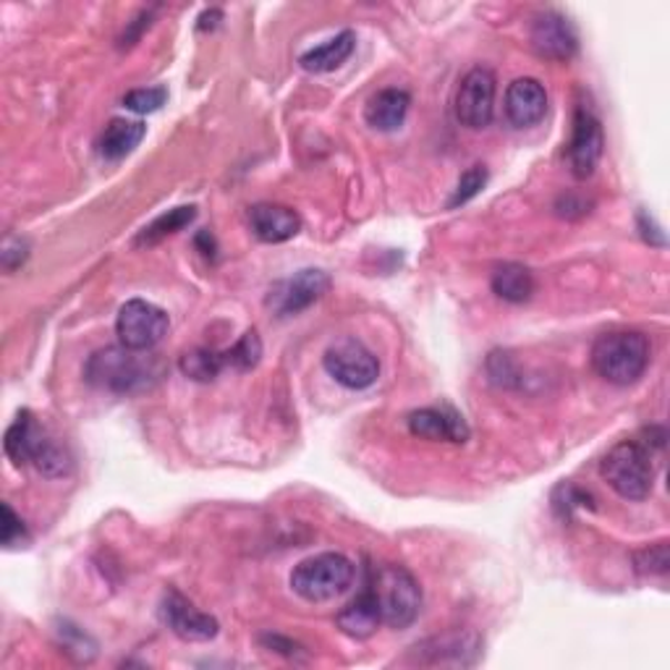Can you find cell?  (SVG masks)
Returning <instances> with one entry per match:
<instances>
[{
	"label": "cell",
	"mask_w": 670,
	"mask_h": 670,
	"mask_svg": "<svg viewBox=\"0 0 670 670\" xmlns=\"http://www.w3.org/2000/svg\"><path fill=\"white\" fill-rule=\"evenodd\" d=\"M27 257H29V244L24 242V238H17V236L6 238L3 252H0V260H3L6 271L13 273L17 267L24 265Z\"/></svg>",
	"instance_id": "cell-31"
},
{
	"label": "cell",
	"mask_w": 670,
	"mask_h": 670,
	"mask_svg": "<svg viewBox=\"0 0 670 670\" xmlns=\"http://www.w3.org/2000/svg\"><path fill=\"white\" fill-rule=\"evenodd\" d=\"M152 13H155V11H152V9H150V11H148V9L140 11V17H136L134 21H131V24L126 27V32L121 34L119 48H131V45H134L136 40L142 38V32H144V29H148V27L152 24Z\"/></svg>",
	"instance_id": "cell-34"
},
{
	"label": "cell",
	"mask_w": 670,
	"mask_h": 670,
	"mask_svg": "<svg viewBox=\"0 0 670 670\" xmlns=\"http://www.w3.org/2000/svg\"><path fill=\"white\" fill-rule=\"evenodd\" d=\"M487 184V168L485 165H471L469 171L464 173L461 179H458V184L454 189V196L448 200V210H456L466 205V202H471L475 196L483 192Z\"/></svg>",
	"instance_id": "cell-28"
},
{
	"label": "cell",
	"mask_w": 670,
	"mask_h": 670,
	"mask_svg": "<svg viewBox=\"0 0 670 670\" xmlns=\"http://www.w3.org/2000/svg\"><path fill=\"white\" fill-rule=\"evenodd\" d=\"M592 495L587 490H581V487L564 483L556 487V493H552V508H556V514L560 519L568 521L573 516V511H585V508H592Z\"/></svg>",
	"instance_id": "cell-27"
},
{
	"label": "cell",
	"mask_w": 670,
	"mask_h": 670,
	"mask_svg": "<svg viewBox=\"0 0 670 670\" xmlns=\"http://www.w3.org/2000/svg\"><path fill=\"white\" fill-rule=\"evenodd\" d=\"M637 223H639V231H642V238L650 246H658V250H662L666 246V233H662V229L658 223H654L652 215H647L644 210L642 213L637 215Z\"/></svg>",
	"instance_id": "cell-33"
},
{
	"label": "cell",
	"mask_w": 670,
	"mask_h": 670,
	"mask_svg": "<svg viewBox=\"0 0 670 670\" xmlns=\"http://www.w3.org/2000/svg\"><path fill=\"white\" fill-rule=\"evenodd\" d=\"M354 581V564L341 552H319L302 560L291 573V589L307 602H327Z\"/></svg>",
	"instance_id": "cell-6"
},
{
	"label": "cell",
	"mask_w": 670,
	"mask_h": 670,
	"mask_svg": "<svg viewBox=\"0 0 670 670\" xmlns=\"http://www.w3.org/2000/svg\"><path fill=\"white\" fill-rule=\"evenodd\" d=\"M0 542H3V548H24L29 542V531L24 527V521H21V516H17V511L9 506V502H3V527H0Z\"/></svg>",
	"instance_id": "cell-30"
},
{
	"label": "cell",
	"mask_w": 670,
	"mask_h": 670,
	"mask_svg": "<svg viewBox=\"0 0 670 670\" xmlns=\"http://www.w3.org/2000/svg\"><path fill=\"white\" fill-rule=\"evenodd\" d=\"M165 100H168L165 87H142V90H131L129 94H123V108H129V111L140 115H148L160 111V108L165 105Z\"/></svg>",
	"instance_id": "cell-29"
},
{
	"label": "cell",
	"mask_w": 670,
	"mask_h": 670,
	"mask_svg": "<svg viewBox=\"0 0 670 670\" xmlns=\"http://www.w3.org/2000/svg\"><path fill=\"white\" fill-rule=\"evenodd\" d=\"M171 331V319L168 312L160 309L158 304L144 302V298H131L119 309L115 319V333H119L121 346L131 352H150Z\"/></svg>",
	"instance_id": "cell-7"
},
{
	"label": "cell",
	"mask_w": 670,
	"mask_h": 670,
	"mask_svg": "<svg viewBox=\"0 0 670 670\" xmlns=\"http://www.w3.org/2000/svg\"><path fill=\"white\" fill-rule=\"evenodd\" d=\"M327 291H331V275L307 267V271H298L291 278L275 283L271 294H267V307L278 317H291L309 309Z\"/></svg>",
	"instance_id": "cell-10"
},
{
	"label": "cell",
	"mask_w": 670,
	"mask_h": 670,
	"mask_svg": "<svg viewBox=\"0 0 670 670\" xmlns=\"http://www.w3.org/2000/svg\"><path fill=\"white\" fill-rule=\"evenodd\" d=\"M589 205L585 200H579V196H573V194H564L558 200V205H556V210H558V215H564V217H573V215H585V213H589L587 210Z\"/></svg>",
	"instance_id": "cell-36"
},
{
	"label": "cell",
	"mask_w": 670,
	"mask_h": 670,
	"mask_svg": "<svg viewBox=\"0 0 670 670\" xmlns=\"http://www.w3.org/2000/svg\"><path fill=\"white\" fill-rule=\"evenodd\" d=\"M409 433L422 440L433 443H466L469 440V425L464 417L448 406H429L409 414Z\"/></svg>",
	"instance_id": "cell-16"
},
{
	"label": "cell",
	"mask_w": 670,
	"mask_h": 670,
	"mask_svg": "<svg viewBox=\"0 0 670 670\" xmlns=\"http://www.w3.org/2000/svg\"><path fill=\"white\" fill-rule=\"evenodd\" d=\"M412 98L406 90L398 87H388V90L377 92L364 108V119L377 131H396L404 126L406 115H409Z\"/></svg>",
	"instance_id": "cell-18"
},
{
	"label": "cell",
	"mask_w": 670,
	"mask_h": 670,
	"mask_svg": "<svg viewBox=\"0 0 670 670\" xmlns=\"http://www.w3.org/2000/svg\"><path fill=\"white\" fill-rule=\"evenodd\" d=\"M529 40L537 55L548 58V61H556V63L571 61L579 50L577 29H573L571 19L558 11L537 13L535 21H531Z\"/></svg>",
	"instance_id": "cell-12"
},
{
	"label": "cell",
	"mask_w": 670,
	"mask_h": 670,
	"mask_svg": "<svg viewBox=\"0 0 670 670\" xmlns=\"http://www.w3.org/2000/svg\"><path fill=\"white\" fill-rule=\"evenodd\" d=\"M479 637L475 631H450L414 647L425 666H475L479 654Z\"/></svg>",
	"instance_id": "cell-14"
},
{
	"label": "cell",
	"mask_w": 670,
	"mask_h": 670,
	"mask_svg": "<svg viewBox=\"0 0 670 670\" xmlns=\"http://www.w3.org/2000/svg\"><path fill=\"white\" fill-rule=\"evenodd\" d=\"M327 375L348 390H364L380 377V362L362 341L341 338L323 356Z\"/></svg>",
	"instance_id": "cell-8"
},
{
	"label": "cell",
	"mask_w": 670,
	"mask_h": 670,
	"mask_svg": "<svg viewBox=\"0 0 670 670\" xmlns=\"http://www.w3.org/2000/svg\"><path fill=\"white\" fill-rule=\"evenodd\" d=\"M221 19H223V11L221 9H210V11L202 13L200 24H196V27H200L202 32H207V29H215L217 21H221Z\"/></svg>",
	"instance_id": "cell-37"
},
{
	"label": "cell",
	"mask_w": 670,
	"mask_h": 670,
	"mask_svg": "<svg viewBox=\"0 0 670 670\" xmlns=\"http://www.w3.org/2000/svg\"><path fill=\"white\" fill-rule=\"evenodd\" d=\"M260 356H262V341H260L257 331H246L242 338L236 341V344L223 352L225 367L238 369V373H246V369L257 367Z\"/></svg>",
	"instance_id": "cell-25"
},
{
	"label": "cell",
	"mask_w": 670,
	"mask_h": 670,
	"mask_svg": "<svg viewBox=\"0 0 670 670\" xmlns=\"http://www.w3.org/2000/svg\"><path fill=\"white\" fill-rule=\"evenodd\" d=\"M456 119L461 126L479 131L495 115V74L487 65H475L456 90Z\"/></svg>",
	"instance_id": "cell-9"
},
{
	"label": "cell",
	"mask_w": 670,
	"mask_h": 670,
	"mask_svg": "<svg viewBox=\"0 0 670 670\" xmlns=\"http://www.w3.org/2000/svg\"><path fill=\"white\" fill-rule=\"evenodd\" d=\"M600 475L623 500L650 498L654 483L652 450L642 440H621L600 461Z\"/></svg>",
	"instance_id": "cell-4"
},
{
	"label": "cell",
	"mask_w": 670,
	"mask_h": 670,
	"mask_svg": "<svg viewBox=\"0 0 670 670\" xmlns=\"http://www.w3.org/2000/svg\"><path fill=\"white\" fill-rule=\"evenodd\" d=\"M250 225L260 242L283 244L302 231V217H298L296 210H291L286 205L262 202V205L250 207Z\"/></svg>",
	"instance_id": "cell-17"
},
{
	"label": "cell",
	"mask_w": 670,
	"mask_h": 670,
	"mask_svg": "<svg viewBox=\"0 0 670 670\" xmlns=\"http://www.w3.org/2000/svg\"><path fill=\"white\" fill-rule=\"evenodd\" d=\"M367 587L373 589L383 623H388L390 629H406L417 621L422 610V587L404 566L385 564L375 568Z\"/></svg>",
	"instance_id": "cell-5"
},
{
	"label": "cell",
	"mask_w": 670,
	"mask_h": 670,
	"mask_svg": "<svg viewBox=\"0 0 670 670\" xmlns=\"http://www.w3.org/2000/svg\"><path fill=\"white\" fill-rule=\"evenodd\" d=\"M650 341L639 331L602 333L592 344V367L610 385H631L650 367Z\"/></svg>",
	"instance_id": "cell-3"
},
{
	"label": "cell",
	"mask_w": 670,
	"mask_h": 670,
	"mask_svg": "<svg viewBox=\"0 0 670 670\" xmlns=\"http://www.w3.org/2000/svg\"><path fill=\"white\" fill-rule=\"evenodd\" d=\"M6 454L17 466L32 464L42 477L58 479L71 475V456L32 412H21L6 433Z\"/></svg>",
	"instance_id": "cell-2"
},
{
	"label": "cell",
	"mask_w": 670,
	"mask_h": 670,
	"mask_svg": "<svg viewBox=\"0 0 670 670\" xmlns=\"http://www.w3.org/2000/svg\"><path fill=\"white\" fill-rule=\"evenodd\" d=\"M163 621L184 642H210L221 629L213 616L196 610L176 589H168L163 597Z\"/></svg>",
	"instance_id": "cell-13"
},
{
	"label": "cell",
	"mask_w": 670,
	"mask_h": 670,
	"mask_svg": "<svg viewBox=\"0 0 670 670\" xmlns=\"http://www.w3.org/2000/svg\"><path fill=\"white\" fill-rule=\"evenodd\" d=\"M163 364L148 352H131L126 346H108L87 359L84 377L94 388L108 393H136L155 385Z\"/></svg>",
	"instance_id": "cell-1"
},
{
	"label": "cell",
	"mask_w": 670,
	"mask_h": 670,
	"mask_svg": "<svg viewBox=\"0 0 670 670\" xmlns=\"http://www.w3.org/2000/svg\"><path fill=\"white\" fill-rule=\"evenodd\" d=\"M262 644L271 647L273 652L286 654V658H296V654L302 652V647H298L296 642H291V639H286V637H278V633H265V637H262Z\"/></svg>",
	"instance_id": "cell-35"
},
{
	"label": "cell",
	"mask_w": 670,
	"mask_h": 670,
	"mask_svg": "<svg viewBox=\"0 0 670 670\" xmlns=\"http://www.w3.org/2000/svg\"><path fill=\"white\" fill-rule=\"evenodd\" d=\"M606 136H602V123L592 108L579 105L573 113L571 142H568V165H571L573 179H589L602 158Z\"/></svg>",
	"instance_id": "cell-11"
},
{
	"label": "cell",
	"mask_w": 670,
	"mask_h": 670,
	"mask_svg": "<svg viewBox=\"0 0 670 670\" xmlns=\"http://www.w3.org/2000/svg\"><path fill=\"white\" fill-rule=\"evenodd\" d=\"M196 217V207L194 205H184V207H173L163 213L160 217H155L150 225H144L140 236H136V246H152L160 244L163 238L173 236V233L184 231L186 225H192Z\"/></svg>",
	"instance_id": "cell-23"
},
{
	"label": "cell",
	"mask_w": 670,
	"mask_h": 670,
	"mask_svg": "<svg viewBox=\"0 0 670 670\" xmlns=\"http://www.w3.org/2000/svg\"><path fill=\"white\" fill-rule=\"evenodd\" d=\"M493 291L502 302L524 304L535 294V275L519 262H506L493 273Z\"/></svg>",
	"instance_id": "cell-22"
},
{
	"label": "cell",
	"mask_w": 670,
	"mask_h": 670,
	"mask_svg": "<svg viewBox=\"0 0 670 670\" xmlns=\"http://www.w3.org/2000/svg\"><path fill=\"white\" fill-rule=\"evenodd\" d=\"M335 621H338V629L348 633V637H354V639L373 637V633L377 631V626L383 623L380 608H377L373 589L364 587L362 592L356 595L344 610H341Z\"/></svg>",
	"instance_id": "cell-19"
},
{
	"label": "cell",
	"mask_w": 670,
	"mask_h": 670,
	"mask_svg": "<svg viewBox=\"0 0 670 670\" xmlns=\"http://www.w3.org/2000/svg\"><path fill=\"white\" fill-rule=\"evenodd\" d=\"M179 367L181 373L192 377V380L210 383L223 373L225 359H223V352H213V348H192V352L181 356Z\"/></svg>",
	"instance_id": "cell-24"
},
{
	"label": "cell",
	"mask_w": 670,
	"mask_h": 670,
	"mask_svg": "<svg viewBox=\"0 0 670 670\" xmlns=\"http://www.w3.org/2000/svg\"><path fill=\"white\" fill-rule=\"evenodd\" d=\"M487 373H490L493 383H498V385H514L516 377H519L511 356L500 354V352L490 356V362H487Z\"/></svg>",
	"instance_id": "cell-32"
},
{
	"label": "cell",
	"mask_w": 670,
	"mask_h": 670,
	"mask_svg": "<svg viewBox=\"0 0 670 670\" xmlns=\"http://www.w3.org/2000/svg\"><path fill=\"white\" fill-rule=\"evenodd\" d=\"M148 134V126L142 121H129V119H113L108 123L103 136H100V155L105 160H123L131 155L140 142Z\"/></svg>",
	"instance_id": "cell-21"
},
{
	"label": "cell",
	"mask_w": 670,
	"mask_h": 670,
	"mask_svg": "<svg viewBox=\"0 0 670 670\" xmlns=\"http://www.w3.org/2000/svg\"><path fill=\"white\" fill-rule=\"evenodd\" d=\"M506 119L516 129L537 126L548 113V92L537 79L524 77L508 84L506 90Z\"/></svg>",
	"instance_id": "cell-15"
},
{
	"label": "cell",
	"mask_w": 670,
	"mask_h": 670,
	"mask_svg": "<svg viewBox=\"0 0 670 670\" xmlns=\"http://www.w3.org/2000/svg\"><path fill=\"white\" fill-rule=\"evenodd\" d=\"M356 48V34L354 32H341L331 38L323 45L312 48L298 58V65H302L304 71H309V74H325V71L338 69V65H344L348 58H352Z\"/></svg>",
	"instance_id": "cell-20"
},
{
	"label": "cell",
	"mask_w": 670,
	"mask_h": 670,
	"mask_svg": "<svg viewBox=\"0 0 670 670\" xmlns=\"http://www.w3.org/2000/svg\"><path fill=\"white\" fill-rule=\"evenodd\" d=\"M633 568H637L639 577H666L670 568L668 540L644 545L642 550L633 552Z\"/></svg>",
	"instance_id": "cell-26"
}]
</instances>
